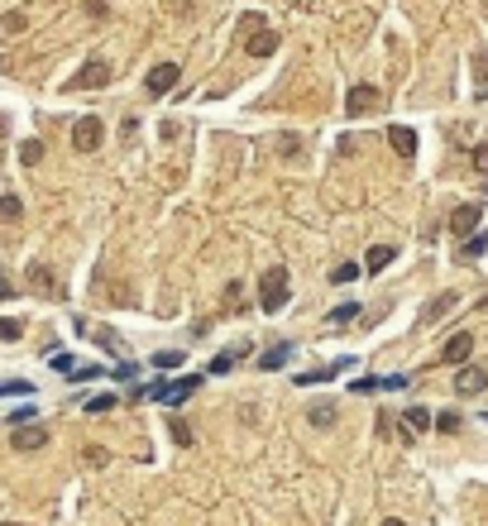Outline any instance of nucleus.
I'll return each mask as SVG.
<instances>
[{
	"mask_svg": "<svg viewBox=\"0 0 488 526\" xmlns=\"http://www.w3.org/2000/svg\"><path fill=\"white\" fill-rule=\"evenodd\" d=\"M287 297H292V278H287V268H269L264 278H259V311L273 316L287 306Z\"/></svg>",
	"mask_w": 488,
	"mask_h": 526,
	"instance_id": "1",
	"label": "nucleus"
},
{
	"mask_svg": "<svg viewBox=\"0 0 488 526\" xmlns=\"http://www.w3.org/2000/svg\"><path fill=\"white\" fill-rule=\"evenodd\" d=\"M196 388H201V378H196V373H187V378H172V383H149V388H139V397L163 402V407H182Z\"/></svg>",
	"mask_w": 488,
	"mask_h": 526,
	"instance_id": "2",
	"label": "nucleus"
},
{
	"mask_svg": "<svg viewBox=\"0 0 488 526\" xmlns=\"http://www.w3.org/2000/svg\"><path fill=\"white\" fill-rule=\"evenodd\" d=\"M240 34H244V53H249V58H269V53L278 48V34H273L259 15H244V20H240Z\"/></svg>",
	"mask_w": 488,
	"mask_h": 526,
	"instance_id": "3",
	"label": "nucleus"
},
{
	"mask_svg": "<svg viewBox=\"0 0 488 526\" xmlns=\"http://www.w3.org/2000/svg\"><path fill=\"white\" fill-rule=\"evenodd\" d=\"M101 139H106V125H101L96 115H81L77 125H72V149H77V154H96Z\"/></svg>",
	"mask_w": 488,
	"mask_h": 526,
	"instance_id": "4",
	"label": "nucleus"
},
{
	"mask_svg": "<svg viewBox=\"0 0 488 526\" xmlns=\"http://www.w3.org/2000/svg\"><path fill=\"white\" fill-rule=\"evenodd\" d=\"M469 354H474V335H469V330H460V335H450V340L440 344L435 364H445V368H460V364H469Z\"/></svg>",
	"mask_w": 488,
	"mask_h": 526,
	"instance_id": "5",
	"label": "nucleus"
},
{
	"mask_svg": "<svg viewBox=\"0 0 488 526\" xmlns=\"http://www.w3.org/2000/svg\"><path fill=\"white\" fill-rule=\"evenodd\" d=\"M374 105H379V86H374V81H354L350 91H345V115H350V120H359V115L374 110Z\"/></svg>",
	"mask_w": 488,
	"mask_h": 526,
	"instance_id": "6",
	"label": "nucleus"
},
{
	"mask_svg": "<svg viewBox=\"0 0 488 526\" xmlns=\"http://www.w3.org/2000/svg\"><path fill=\"white\" fill-rule=\"evenodd\" d=\"M177 81H182V67H177V62H158V67L144 77V91H149V96H168Z\"/></svg>",
	"mask_w": 488,
	"mask_h": 526,
	"instance_id": "7",
	"label": "nucleus"
},
{
	"mask_svg": "<svg viewBox=\"0 0 488 526\" xmlns=\"http://www.w3.org/2000/svg\"><path fill=\"white\" fill-rule=\"evenodd\" d=\"M106 81H110V62H106V58H91V62H86L67 86H72V91H96V86H106Z\"/></svg>",
	"mask_w": 488,
	"mask_h": 526,
	"instance_id": "8",
	"label": "nucleus"
},
{
	"mask_svg": "<svg viewBox=\"0 0 488 526\" xmlns=\"http://www.w3.org/2000/svg\"><path fill=\"white\" fill-rule=\"evenodd\" d=\"M10 440H15V450H20V454H29V450H43V445H48V426H39V421H20Z\"/></svg>",
	"mask_w": 488,
	"mask_h": 526,
	"instance_id": "9",
	"label": "nucleus"
},
{
	"mask_svg": "<svg viewBox=\"0 0 488 526\" xmlns=\"http://www.w3.org/2000/svg\"><path fill=\"white\" fill-rule=\"evenodd\" d=\"M479 220H484V206L479 201H464V206H455V215H450V235H474L479 230Z\"/></svg>",
	"mask_w": 488,
	"mask_h": 526,
	"instance_id": "10",
	"label": "nucleus"
},
{
	"mask_svg": "<svg viewBox=\"0 0 488 526\" xmlns=\"http://www.w3.org/2000/svg\"><path fill=\"white\" fill-rule=\"evenodd\" d=\"M354 359H340V364H321V368H306L297 373V388H316V383H330V378H340V373H350Z\"/></svg>",
	"mask_w": 488,
	"mask_h": 526,
	"instance_id": "11",
	"label": "nucleus"
},
{
	"mask_svg": "<svg viewBox=\"0 0 488 526\" xmlns=\"http://www.w3.org/2000/svg\"><path fill=\"white\" fill-rule=\"evenodd\" d=\"M450 306H460V292H455V288H450V292H435L431 302H426V311H421V321H416V325H435V321L450 311Z\"/></svg>",
	"mask_w": 488,
	"mask_h": 526,
	"instance_id": "12",
	"label": "nucleus"
},
{
	"mask_svg": "<svg viewBox=\"0 0 488 526\" xmlns=\"http://www.w3.org/2000/svg\"><path fill=\"white\" fill-rule=\"evenodd\" d=\"M455 388H460V397H479V393L488 388V373H484V368L460 364V378H455Z\"/></svg>",
	"mask_w": 488,
	"mask_h": 526,
	"instance_id": "13",
	"label": "nucleus"
},
{
	"mask_svg": "<svg viewBox=\"0 0 488 526\" xmlns=\"http://www.w3.org/2000/svg\"><path fill=\"white\" fill-rule=\"evenodd\" d=\"M388 144H393L398 158H416V130H407V125H393V130H388Z\"/></svg>",
	"mask_w": 488,
	"mask_h": 526,
	"instance_id": "14",
	"label": "nucleus"
},
{
	"mask_svg": "<svg viewBox=\"0 0 488 526\" xmlns=\"http://www.w3.org/2000/svg\"><path fill=\"white\" fill-rule=\"evenodd\" d=\"M29 283H34V292H43V297H62V283L53 278V268H43V263L29 268Z\"/></svg>",
	"mask_w": 488,
	"mask_h": 526,
	"instance_id": "15",
	"label": "nucleus"
},
{
	"mask_svg": "<svg viewBox=\"0 0 488 526\" xmlns=\"http://www.w3.org/2000/svg\"><path fill=\"white\" fill-rule=\"evenodd\" d=\"M393 259H398V249H393V244H374V249L364 254V268H369V273H379V268H388Z\"/></svg>",
	"mask_w": 488,
	"mask_h": 526,
	"instance_id": "16",
	"label": "nucleus"
},
{
	"mask_svg": "<svg viewBox=\"0 0 488 526\" xmlns=\"http://www.w3.org/2000/svg\"><path fill=\"white\" fill-rule=\"evenodd\" d=\"M306 421H311L316 431H325V426L335 421V402H311V407H306Z\"/></svg>",
	"mask_w": 488,
	"mask_h": 526,
	"instance_id": "17",
	"label": "nucleus"
},
{
	"mask_svg": "<svg viewBox=\"0 0 488 526\" xmlns=\"http://www.w3.org/2000/svg\"><path fill=\"white\" fill-rule=\"evenodd\" d=\"M402 426H407V436H416V431H426V426H431V412H426V407H412V412L402 417Z\"/></svg>",
	"mask_w": 488,
	"mask_h": 526,
	"instance_id": "18",
	"label": "nucleus"
},
{
	"mask_svg": "<svg viewBox=\"0 0 488 526\" xmlns=\"http://www.w3.org/2000/svg\"><path fill=\"white\" fill-rule=\"evenodd\" d=\"M359 311H364L359 302H345V306H335V311H330V325H354V321H359Z\"/></svg>",
	"mask_w": 488,
	"mask_h": 526,
	"instance_id": "19",
	"label": "nucleus"
},
{
	"mask_svg": "<svg viewBox=\"0 0 488 526\" xmlns=\"http://www.w3.org/2000/svg\"><path fill=\"white\" fill-rule=\"evenodd\" d=\"M287 359H292V349H287V344H278V349H269V354H259V368H283Z\"/></svg>",
	"mask_w": 488,
	"mask_h": 526,
	"instance_id": "20",
	"label": "nucleus"
},
{
	"mask_svg": "<svg viewBox=\"0 0 488 526\" xmlns=\"http://www.w3.org/2000/svg\"><path fill=\"white\" fill-rule=\"evenodd\" d=\"M182 364H187L182 349H158V354H154V368H182Z\"/></svg>",
	"mask_w": 488,
	"mask_h": 526,
	"instance_id": "21",
	"label": "nucleus"
},
{
	"mask_svg": "<svg viewBox=\"0 0 488 526\" xmlns=\"http://www.w3.org/2000/svg\"><path fill=\"white\" fill-rule=\"evenodd\" d=\"M20 215H25V201H20V196H0V225H5V220H20Z\"/></svg>",
	"mask_w": 488,
	"mask_h": 526,
	"instance_id": "22",
	"label": "nucleus"
},
{
	"mask_svg": "<svg viewBox=\"0 0 488 526\" xmlns=\"http://www.w3.org/2000/svg\"><path fill=\"white\" fill-rule=\"evenodd\" d=\"M20 163H29V168L43 163V144H39V139H25V144H20Z\"/></svg>",
	"mask_w": 488,
	"mask_h": 526,
	"instance_id": "23",
	"label": "nucleus"
},
{
	"mask_svg": "<svg viewBox=\"0 0 488 526\" xmlns=\"http://www.w3.org/2000/svg\"><path fill=\"white\" fill-rule=\"evenodd\" d=\"M484 249H488V235H479V230H474V235L464 239V249H460V254H464V259H479Z\"/></svg>",
	"mask_w": 488,
	"mask_h": 526,
	"instance_id": "24",
	"label": "nucleus"
},
{
	"mask_svg": "<svg viewBox=\"0 0 488 526\" xmlns=\"http://www.w3.org/2000/svg\"><path fill=\"white\" fill-rule=\"evenodd\" d=\"M34 393V383H25V378H10V383H0V397H29Z\"/></svg>",
	"mask_w": 488,
	"mask_h": 526,
	"instance_id": "25",
	"label": "nucleus"
},
{
	"mask_svg": "<svg viewBox=\"0 0 488 526\" xmlns=\"http://www.w3.org/2000/svg\"><path fill=\"white\" fill-rule=\"evenodd\" d=\"M354 278H364V268H359V263H340V268L330 273V283H354Z\"/></svg>",
	"mask_w": 488,
	"mask_h": 526,
	"instance_id": "26",
	"label": "nucleus"
},
{
	"mask_svg": "<svg viewBox=\"0 0 488 526\" xmlns=\"http://www.w3.org/2000/svg\"><path fill=\"white\" fill-rule=\"evenodd\" d=\"M435 431L455 436V431H460V417H455V412H440V417H435Z\"/></svg>",
	"mask_w": 488,
	"mask_h": 526,
	"instance_id": "27",
	"label": "nucleus"
},
{
	"mask_svg": "<svg viewBox=\"0 0 488 526\" xmlns=\"http://www.w3.org/2000/svg\"><path fill=\"white\" fill-rule=\"evenodd\" d=\"M110 407H115V397H110V393H101V397H91V402H86V412H91V417H101V412H110Z\"/></svg>",
	"mask_w": 488,
	"mask_h": 526,
	"instance_id": "28",
	"label": "nucleus"
},
{
	"mask_svg": "<svg viewBox=\"0 0 488 526\" xmlns=\"http://www.w3.org/2000/svg\"><path fill=\"white\" fill-rule=\"evenodd\" d=\"M235 364H240V354H216V359H211V373H230Z\"/></svg>",
	"mask_w": 488,
	"mask_h": 526,
	"instance_id": "29",
	"label": "nucleus"
},
{
	"mask_svg": "<svg viewBox=\"0 0 488 526\" xmlns=\"http://www.w3.org/2000/svg\"><path fill=\"white\" fill-rule=\"evenodd\" d=\"M172 440H177V445H191V440H196V436H191V426H187V421H172Z\"/></svg>",
	"mask_w": 488,
	"mask_h": 526,
	"instance_id": "30",
	"label": "nucleus"
},
{
	"mask_svg": "<svg viewBox=\"0 0 488 526\" xmlns=\"http://www.w3.org/2000/svg\"><path fill=\"white\" fill-rule=\"evenodd\" d=\"M20 335H25L20 321H0V340H20Z\"/></svg>",
	"mask_w": 488,
	"mask_h": 526,
	"instance_id": "31",
	"label": "nucleus"
},
{
	"mask_svg": "<svg viewBox=\"0 0 488 526\" xmlns=\"http://www.w3.org/2000/svg\"><path fill=\"white\" fill-rule=\"evenodd\" d=\"M72 378H77V383H91V378H101V368H96V364H81V368H72Z\"/></svg>",
	"mask_w": 488,
	"mask_h": 526,
	"instance_id": "32",
	"label": "nucleus"
},
{
	"mask_svg": "<svg viewBox=\"0 0 488 526\" xmlns=\"http://www.w3.org/2000/svg\"><path fill=\"white\" fill-rule=\"evenodd\" d=\"M0 29H5V34H20V29H25V15H5Z\"/></svg>",
	"mask_w": 488,
	"mask_h": 526,
	"instance_id": "33",
	"label": "nucleus"
},
{
	"mask_svg": "<svg viewBox=\"0 0 488 526\" xmlns=\"http://www.w3.org/2000/svg\"><path fill=\"white\" fill-rule=\"evenodd\" d=\"M48 364H53L57 373H72V368H77V364H72V354H53V359H48Z\"/></svg>",
	"mask_w": 488,
	"mask_h": 526,
	"instance_id": "34",
	"label": "nucleus"
},
{
	"mask_svg": "<svg viewBox=\"0 0 488 526\" xmlns=\"http://www.w3.org/2000/svg\"><path fill=\"white\" fill-rule=\"evenodd\" d=\"M474 168H479V173H488V144H479V149H474Z\"/></svg>",
	"mask_w": 488,
	"mask_h": 526,
	"instance_id": "35",
	"label": "nucleus"
},
{
	"mask_svg": "<svg viewBox=\"0 0 488 526\" xmlns=\"http://www.w3.org/2000/svg\"><path fill=\"white\" fill-rule=\"evenodd\" d=\"M86 464H106V450H101V445H86Z\"/></svg>",
	"mask_w": 488,
	"mask_h": 526,
	"instance_id": "36",
	"label": "nucleus"
},
{
	"mask_svg": "<svg viewBox=\"0 0 488 526\" xmlns=\"http://www.w3.org/2000/svg\"><path fill=\"white\" fill-rule=\"evenodd\" d=\"M10 292L15 288H10V278H5V268H0V297H10Z\"/></svg>",
	"mask_w": 488,
	"mask_h": 526,
	"instance_id": "37",
	"label": "nucleus"
},
{
	"mask_svg": "<svg viewBox=\"0 0 488 526\" xmlns=\"http://www.w3.org/2000/svg\"><path fill=\"white\" fill-rule=\"evenodd\" d=\"M379 526H407V522H398V517H388V522H379Z\"/></svg>",
	"mask_w": 488,
	"mask_h": 526,
	"instance_id": "38",
	"label": "nucleus"
},
{
	"mask_svg": "<svg viewBox=\"0 0 488 526\" xmlns=\"http://www.w3.org/2000/svg\"><path fill=\"white\" fill-rule=\"evenodd\" d=\"M479 311H488V292H484V302H479Z\"/></svg>",
	"mask_w": 488,
	"mask_h": 526,
	"instance_id": "39",
	"label": "nucleus"
},
{
	"mask_svg": "<svg viewBox=\"0 0 488 526\" xmlns=\"http://www.w3.org/2000/svg\"><path fill=\"white\" fill-rule=\"evenodd\" d=\"M5 526H20V522H5Z\"/></svg>",
	"mask_w": 488,
	"mask_h": 526,
	"instance_id": "40",
	"label": "nucleus"
}]
</instances>
